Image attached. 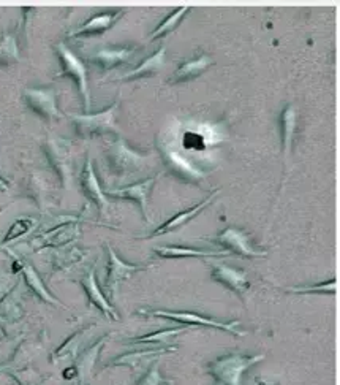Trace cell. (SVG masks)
<instances>
[{"instance_id": "cell-1", "label": "cell", "mask_w": 340, "mask_h": 385, "mask_svg": "<svg viewBox=\"0 0 340 385\" xmlns=\"http://www.w3.org/2000/svg\"><path fill=\"white\" fill-rule=\"evenodd\" d=\"M265 359V355H244V354H226L223 356L212 360L208 369L221 385H243V377L247 369H250L255 363Z\"/></svg>"}, {"instance_id": "cell-2", "label": "cell", "mask_w": 340, "mask_h": 385, "mask_svg": "<svg viewBox=\"0 0 340 385\" xmlns=\"http://www.w3.org/2000/svg\"><path fill=\"white\" fill-rule=\"evenodd\" d=\"M139 314H144V316H152V317L171 319V320H176V322L187 324V325L211 327V328H217V330H223V332H228L231 334H236V337H244V333L238 330V325H239L238 320H233V322H222V320L201 316V314H196L192 311H163V309L144 311V309H141Z\"/></svg>"}, {"instance_id": "cell-3", "label": "cell", "mask_w": 340, "mask_h": 385, "mask_svg": "<svg viewBox=\"0 0 340 385\" xmlns=\"http://www.w3.org/2000/svg\"><path fill=\"white\" fill-rule=\"evenodd\" d=\"M108 159L112 171H116L117 175H130L144 168L146 165V155L134 153L133 149L127 146L124 140L112 143Z\"/></svg>"}, {"instance_id": "cell-4", "label": "cell", "mask_w": 340, "mask_h": 385, "mask_svg": "<svg viewBox=\"0 0 340 385\" xmlns=\"http://www.w3.org/2000/svg\"><path fill=\"white\" fill-rule=\"evenodd\" d=\"M211 241L217 242L218 246H223L228 254H236L239 257H265L267 252L266 251H258L255 249L247 233L239 230L236 227H228L225 228L223 232L217 235L216 238H212Z\"/></svg>"}, {"instance_id": "cell-5", "label": "cell", "mask_w": 340, "mask_h": 385, "mask_svg": "<svg viewBox=\"0 0 340 385\" xmlns=\"http://www.w3.org/2000/svg\"><path fill=\"white\" fill-rule=\"evenodd\" d=\"M160 153H161V159H163V163H165V167L169 171H173L179 180L187 181V183H200L201 180L206 178V173H204V171L193 167L192 163L184 159L179 153L173 151V149L161 148Z\"/></svg>"}, {"instance_id": "cell-6", "label": "cell", "mask_w": 340, "mask_h": 385, "mask_svg": "<svg viewBox=\"0 0 340 385\" xmlns=\"http://www.w3.org/2000/svg\"><path fill=\"white\" fill-rule=\"evenodd\" d=\"M211 277L218 284L225 285L226 289L235 292L239 297H243L245 292L250 289V281L244 271L231 265H225V263L212 265Z\"/></svg>"}, {"instance_id": "cell-7", "label": "cell", "mask_w": 340, "mask_h": 385, "mask_svg": "<svg viewBox=\"0 0 340 385\" xmlns=\"http://www.w3.org/2000/svg\"><path fill=\"white\" fill-rule=\"evenodd\" d=\"M218 194H221V192H218V190L212 192V194H211L208 198H204L203 202H200L198 205L192 206V208H188V210H186V211H181L179 214H176V216L171 217V219L165 220V222H163L160 227L155 228V230L152 232V235H149V238L161 237V235L171 233V232H174V230H178V228H181L182 225L188 224L190 220H192L193 217H196L198 214H200L204 208H206V206H209V205L212 203V200H214Z\"/></svg>"}, {"instance_id": "cell-8", "label": "cell", "mask_w": 340, "mask_h": 385, "mask_svg": "<svg viewBox=\"0 0 340 385\" xmlns=\"http://www.w3.org/2000/svg\"><path fill=\"white\" fill-rule=\"evenodd\" d=\"M108 252H110V268L108 276H106V287L110 289L112 298H116L120 282L132 276L133 273H137V271L146 270L147 265H130V263H125L124 260L119 259L111 247H108Z\"/></svg>"}, {"instance_id": "cell-9", "label": "cell", "mask_w": 340, "mask_h": 385, "mask_svg": "<svg viewBox=\"0 0 340 385\" xmlns=\"http://www.w3.org/2000/svg\"><path fill=\"white\" fill-rule=\"evenodd\" d=\"M117 110V103L111 106L110 110H106L95 116H78L75 118L76 124L80 125V130L84 133H108V132H117L116 123H115V114Z\"/></svg>"}, {"instance_id": "cell-10", "label": "cell", "mask_w": 340, "mask_h": 385, "mask_svg": "<svg viewBox=\"0 0 340 385\" xmlns=\"http://www.w3.org/2000/svg\"><path fill=\"white\" fill-rule=\"evenodd\" d=\"M159 178H160V175L149 178V180H144V181L137 183V184H132V185H129V188H124V189H119V190H111L110 195H116L120 198H127V200H133V202H137L139 205V210H141V212H143L144 219L149 220V217H147V198H149V194H151L155 181H157Z\"/></svg>"}, {"instance_id": "cell-11", "label": "cell", "mask_w": 340, "mask_h": 385, "mask_svg": "<svg viewBox=\"0 0 340 385\" xmlns=\"http://www.w3.org/2000/svg\"><path fill=\"white\" fill-rule=\"evenodd\" d=\"M212 66V59L208 54H198L193 59L184 62L179 68L169 78L171 83H187L201 76Z\"/></svg>"}, {"instance_id": "cell-12", "label": "cell", "mask_w": 340, "mask_h": 385, "mask_svg": "<svg viewBox=\"0 0 340 385\" xmlns=\"http://www.w3.org/2000/svg\"><path fill=\"white\" fill-rule=\"evenodd\" d=\"M171 351H176V346L173 347H141L139 351H134V352H129V354H124L117 356V359H115V361H111L110 365H129L132 366L133 369H137L139 365H143L144 361H149V360H155L159 359L160 355L163 354H168Z\"/></svg>"}, {"instance_id": "cell-13", "label": "cell", "mask_w": 340, "mask_h": 385, "mask_svg": "<svg viewBox=\"0 0 340 385\" xmlns=\"http://www.w3.org/2000/svg\"><path fill=\"white\" fill-rule=\"evenodd\" d=\"M154 252L161 259H187V257H226V251H208L188 246H161L154 249Z\"/></svg>"}, {"instance_id": "cell-14", "label": "cell", "mask_w": 340, "mask_h": 385, "mask_svg": "<svg viewBox=\"0 0 340 385\" xmlns=\"http://www.w3.org/2000/svg\"><path fill=\"white\" fill-rule=\"evenodd\" d=\"M59 51H60V57H62V62H63L62 75L67 73V75H72L75 78V80L78 81V84H80L84 97H86V105H89L86 70H84V66L63 45H59Z\"/></svg>"}, {"instance_id": "cell-15", "label": "cell", "mask_w": 340, "mask_h": 385, "mask_svg": "<svg viewBox=\"0 0 340 385\" xmlns=\"http://www.w3.org/2000/svg\"><path fill=\"white\" fill-rule=\"evenodd\" d=\"M137 51V48L133 46H112L102 49L100 53H97L94 57V62L100 63L103 68H111L119 63H125L127 61L132 59V56Z\"/></svg>"}, {"instance_id": "cell-16", "label": "cell", "mask_w": 340, "mask_h": 385, "mask_svg": "<svg viewBox=\"0 0 340 385\" xmlns=\"http://www.w3.org/2000/svg\"><path fill=\"white\" fill-rule=\"evenodd\" d=\"M165 51L166 49L161 46L159 51H155L152 56H149L146 61L141 62L137 68L125 73L122 80H138V78H147L157 73L163 67V63H165Z\"/></svg>"}, {"instance_id": "cell-17", "label": "cell", "mask_w": 340, "mask_h": 385, "mask_svg": "<svg viewBox=\"0 0 340 385\" xmlns=\"http://www.w3.org/2000/svg\"><path fill=\"white\" fill-rule=\"evenodd\" d=\"M26 98L32 108L40 113L43 118H53L58 114V108H55L54 94L48 91H27Z\"/></svg>"}, {"instance_id": "cell-18", "label": "cell", "mask_w": 340, "mask_h": 385, "mask_svg": "<svg viewBox=\"0 0 340 385\" xmlns=\"http://www.w3.org/2000/svg\"><path fill=\"white\" fill-rule=\"evenodd\" d=\"M188 328L184 327V328H165V330H160V332H155V333H149L146 334V337H139V338H132L129 339L130 344H149L152 347H173V346H168V339L169 338H174L178 337V334L187 332Z\"/></svg>"}, {"instance_id": "cell-19", "label": "cell", "mask_w": 340, "mask_h": 385, "mask_svg": "<svg viewBox=\"0 0 340 385\" xmlns=\"http://www.w3.org/2000/svg\"><path fill=\"white\" fill-rule=\"evenodd\" d=\"M297 124V111L293 105H288L280 114V130H282V148L288 153L292 148Z\"/></svg>"}, {"instance_id": "cell-20", "label": "cell", "mask_w": 340, "mask_h": 385, "mask_svg": "<svg viewBox=\"0 0 340 385\" xmlns=\"http://www.w3.org/2000/svg\"><path fill=\"white\" fill-rule=\"evenodd\" d=\"M122 10L116 11H106L103 14H98V16L92 18L87 24H84L80 31L73 32L72 35H81V34H95V32H105L106 29H110L116 21L120 18Z\"/></svg>"}, {"instance_id": "cell-21", "label": "cell", "mask_w": 340, "mask_h": 385, "mask_svg": "<svg viewBox=\"0 0 340 385\" xmlns=\"http://www.w3.org/2000/svg\"><path fill=\"white\" fill-rule=\"evenodd\" d=\"M81 183H83L84 190H86V194L89 197L94 198L95 202L102 206V208H106V205H108V203H106V198L103 197L100 188H98L97 178L94 175V171H92L90 162H87V167H86V170H84V175H83Z\"/></svg>"}, {"instance_id": "cell-22", "label": "cell", "mask_w": 340, "mask_h": 385, "mask_svg": "<svg viewBox=\"0 0 340 385\" xmlns=\"http://www.w3.org/2000/svg\"><path fill=\"white\" fill-rule=\"evenodd\" d=\"M187 11H188V6H184V9L174 10L165 21H163V23L157 29H155V31L151 34V37H149V40L161 38V37H165V35H168L169 32H173L174 29L178 27V24L182 21V18L186 16Z\"/></svg>"}, {"instance_id": "cell-23", "label": "cell", "mask_w": 340, "mask_h": 385, "mask_svg": "<svg viewBox=\"0 0 340 385\" xmlns=\"http://www.w3.org/2000/svg\"><path fill=\"white\" fill-rule=\"evenodd\" d=\"M84 287H86L89 297L92 298V302H94L95 304L100 306V308H102V309H103L106 314H111L112 317L117 319L115 309H111V306H110V304H108V302H106V299L103 298L102 292L98 290V287H97V285H95L94 274H92V273H90V274L86 277V279H84Z\"/></svg>"}, {"instance_id": "cell-24", "label": "cell", "mask_w": 340, "mask_h": 385, "mask_svg": "<svg viewBox=\"0 0 340 385\" xmlns=\"http://www.w3.org/2000/svg\"><path fill=\"white\" fill-rule=\"evenodd\" d=\"M288 292L293 294H331L334 295L337 292V279H332L331 282H324L320 285H309V287H288Z\"/></svg>"}, {"instance_id": "cell-25", "label": "cell", "mask_w": 340, "mask_h": 385, "mask_svg": "<svg viewBox=\"0 0 340 385\" xmlns=\"http://www.w3.org/2000/svg\"><path fill=\"white\" fill-rule=\"evenodd\" d=\"M163 382L160 371H159V363H154V365L149 368L146 373L139 377L134 385H160Z\"/></svg>"}, {"instance_id": "cell-26", "label": "cell", "mask_w": 340, "mask_h": 385, "mask_svg": "<svg viewBox=\"0 0 340 385\" xmlns=\"http://www.w3.org/2000/svg\"><path fill=\"white\" fill-rule=\"evenodd\" d=\"M258 385H266V384H258Z\"/></svg>"}]
</instances>
